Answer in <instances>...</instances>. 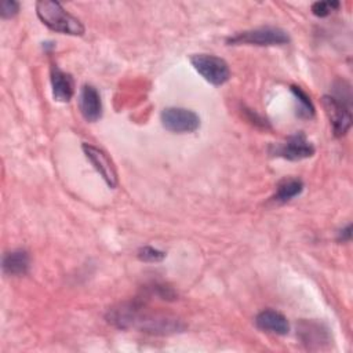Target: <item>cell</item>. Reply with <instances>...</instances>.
<instances>
[{"instance_id": "cell-1", "label": "cell", "mask_w": 353, "mask_h": 353, "mask_svg": "<svg viewBox=\"0 0 353 353\" xmlns=\"http://www.w3.org/2000/svg\"><path fill=\"white\" fill-rule=\"evenodd\" d=\"M106 319L110 324L119 328H138L142 332H150L156 335H165L181 332L185 325L181 320L164 314L143 313L139 302H124L116 307L109 309Z\"/></svg>"}, {"instance_id": "cell-2", "label": "cell", "mask_w": 353, "mask_h": 353, "mask_svg": "<svg viewBox=\"0 0 353 353\" xmlns=\"http://www.w3.org/2000/svg\"><path fill=\"white\" fill-rule=\"evenodd\" d=\"M36 14L39 19L51 30L63 34L81 36L84 26L80 19L70 15L58 1L40 0L36 3Z\"/></svg>"}, {"instance_id": "cell-3", "label": "cell", "mask_w": 353, "mask_h": 353, "mask_svg": "<svg viewBox=\"0 0 353 353\" xmlns=\"http://www.w3.org/2000/svg\"><path fill=\"white\" fill-rule=\"evenodd\" d=\"M230 46L250 44V46H284L290 43V36L285 30L276 26H262L251 30L236 33L226 39Z\"/></svg>"}, {"instance_id": "cell-4", "label": "cell", "mask_w": 353, "mask_h": 353, "mask_svg": "<svg viewBox=\"0 0 353 353\" xmlns=\"http://www.w3.org/2000/svg\"><path fill=\"white\" fill-rule=\"evenodd\" d=\"M193 68L214 85L225 84L230 77V69L225 59L211 54H193L190 57Z\"/></svg>"}, {"instance_id": "cell-5", "label": "cell", "mask_w": 353, "mask_h": 353, "mask_svg": "<svg viewBox=\"0 0 353 353\" xmlns=\"http://www.w3.org/2000/svg\"><path fill=\"white\" fill-rule=\"evenodd\" d=\"M160 120L165 130L175 134L193 132L200 127L197 113L185 108H165L160 114Z\"/></svg>"}, {"instance_id": "cell-6", "label": "cell", "mask_w": 353, "mask_h": 353, "mask_svg": "<svg viewBox=\"0 0 353 353\" xmlns=\"http://www.w3.org/2000/svg\"><path fill=\"white\" fill-rule=\"evenodd\" d=\"M323 105L330 119L334 135L335 137L345 135L352 125L350 103L342 101L335 95H324Z\"/></svg>"}, {"instance_id": "cell-7", "label": "cell", "mask_w": 353, "mask_h": 353, "mask_svg": "<svg viewBox=\"0 0 353 353\" xmlns=\"http://www.w3.org/2000/svg\"><path fill=\"white\" fill-rule=\"evenodd\" d=\"M270 153L273 156H279L291 161L303 160L312 157L314 154V146L307 141L305 134L296 132L287 138L283 143H279L272 148Z\"/></svg>"}, {"instance_id": "cell-8", "label": "cell", "mask_w": 353, "mask_h": 353, "mask_svg": "<svg viewBox=\"0 0 353 353\" xmlns=\"http://www.w3.org/2000/svg\"><path fill=\"white\" fill-rule=\"evenodd\" d=\"M83 152L88 161L94 165V168L99 172V175L103 178V181L108 183L109 188H116L117 186V172L114 170L113 163L110 161L109 156L99 148L90 145V143H83L81 145Z\"/></svg>"}, {"instance_id": "cell-9", "label": "cell", "mask_w": 353, "mask_h": 353, "mask_svg": "<svg viewBox=\"0 0 353 353\" xmlns=\"http://www.w3.org/2000/svg\"><path fill=\"white\" fill-rule=\"evenodd\" d=\"M79 109L81 116L90 121L94 123L101 119L102 116V102L99 92L97 91L95 87L85 84L80 90L79 95Z\"/></svg>"}, {"instance_id": "cell-10", "label": "cell", "mask_w": 353, "mask_h": 353, "mask_svg": "<svg viewBox=\"0 0 353 353\" xmlns=\"http://www.w3.org/2000/svg\"><path fill=\"white\" fill-rule=\"evenodd\" d=\"M255 325L266 332L287 335L290 331V323L284 314L273 309H265L255 317Z\"/></svg>"}, {"instance_id": "cell-11", "label": "cell", "mask_w": 353, "mask_h": 353, "mask_svg": "<svg viewBox=\"0 0 353 353\" xmlns=\"http://www.w3.org/2000/svg\"><path fill=\"white\" fill-rule=\"evenodd\" d=\"M51 87L52 97L58 102H69L74 94V80L73 77L61 70L57 65L51 68Z\"/></svg>"}, {"instance_id": "cell-12", "label": "cell", "mask_w": 353, "mask_h": 353, "mask_svg": "<svg viewBox=\"0 0 353 353\" xmlns=\"http://www.w3.org/2000/svg\"><path fill=\"white\" fill-rule=\"evenodd\" d=\"M296 335H299L301 341L306 343L309 347H313V345L320 347L323 343L330 342L328 330L321 323L317 321H301L298 325Z\"/></svg>"}, {"instance_id": "cell-13", "label": "cell", "mask_w": 353, "mask_h": 353, "mask_svg": "<svg viewBox=\"0 0 353 353\" xmlns=\"http://www.w3.org/2000/svg\"><path fill=\"white\" fill-rule=\"evenodd\" d=\"M30 265V258L25 250H14L6 252L3 256L1 268L6 274L10 276H23L28 273Z\"/></svg>"}, {"instance_id": "cell-14", "label": "cell", "mask_w": 353, "mask_h": 353, "mask_svg": "<svg viewBox=\"0 0 353 353\" xmlns=\"http://www.w3.org/2000/svg\"><path fill=\"white\" fill-rule=\"evenodd\" d=\"M303 190V182L299 178H284L276 186L273 200L277 203H287L299 196Z\"/></svg>"}, {"instance_id": "cell-15", "label": "cell", "mask_w": 353, "mask_h": 353, "mask_svg": "<svg viewBox=\"0 0 353 353\" xmlns=\"http://www.w3.org/2000/svg\"><path fill=\"white\" fill-rule=\"evenodd\" d=\"M291 92L294 94L296 102V114L302 119H312L314 116V106L309 98V95L296 85H291Z\"/></svg>"}, {"instance_id": "cell-16", "label": "cell", "mask_w": 353, "mask_h": 353, "mask_svg": "<svg viewBox=\"0 0 353 353\" xmlns=\"http://www.w3.org/2000/svg\"><path fill=\"white\" fill-rule=\"evenodd\" d=\"M138 258L143 262H160L165 258V254L160 250H156L153 247H141L138 250Z\"/></svg>"}, {"instance_id": "cell-17", "label": "cell", "mask_w": 353, "mask_h": 353, "mask_svg": "<svg viewBox=\"0 0 353 353\" xmlns=\"http://www.w3.org/2000/svg\"><path fill=\"white\" fill-rule=\"evenodd\" d=\"M339 1H316L312 4V12L316 17H327L336 8H339Z\"/></svg>"}, {"instance_id": "cell-18", "label": "cell", "mask_w": 353, "mask_h": 353, "mask_svg": "<svg viewBox=\"0 0 353 353\" xmlns=\"http://www.w3.org/2000/svg\"><path fill=\"white\" fill-rule=\"evenodd\" d=\"M19 11V3L14 0H3L0 4V15L1 18H12L18 14Z\"/></svg>"}, {"instance_id": "cell-19", "label": "cell", "mask_w": 353, "mask_h": 353, "mask_svg": "<svg viewBox=\"0 0 353 353\" xmlns=\"http://www.w3.org/2000/svg\"><path fill=\"white\" fill-rule=\"evenodd\" d=\"M350 237H352V225L349 223L345 229L339 230V237H338V240H339V241H349Z\"/></svg>"}]
</instances>
